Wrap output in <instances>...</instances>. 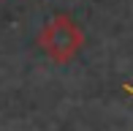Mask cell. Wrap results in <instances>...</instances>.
Masks as SVG:
<instances>
[{
	"mask_svg": "<svg viewBox=\"0 0 133 131\" xmlns=\"http://www.w3.org/2000/svg\"><path fill=\"white\" fill-rule=\"evenodd\" d=\"M122 87H125V90H128V93H130V96H133V85H122Z\"/></svg>",
	"mask_w": 133,
	"mask_h": 131,
	"instance_id": "7a4b0ae2",
	"label": "cell"
},
{
	"mask_svg": "<svg viewBox=\"0 0 133 131\" xmlns=\"http://www.w3.org/2000/svg\"><path fill=\"white\" fill-rule=\"evenodd\" d=\"M38 46L52 63L65 66L84 49V30L71 14H54L38 33Z\"/></svg>",
	"mask_w": 133,
	"mask_h": 131,
	"instance_id": "6da1fadb",
	"label": "cell"
}]
</instances>
